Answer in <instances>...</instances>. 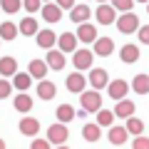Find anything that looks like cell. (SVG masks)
I'll return each mask as SVG.
<instances>
[{
    "label": "cell",
    "mask_w": 149,
    "mask_h": 149,
    "mask_svg": "<svg viewBox=\"0 0 149 149\" xmlns=\"http://www.w3.org/2000/svg\"><path fill=\"white\" fill-rule=\"evenodd\" d=\"M55 92H57L55 82H50V80H40V85H37V97H40L42 102L52 100V97H55Z\"/></svg>",
    "instance_id": "cell-17"
},
{
    "label": "cell",
    "mask_w": 149,
    "mask_h": 149,
    "mask_svg": "<svg viewBox=\"0 0 149 149\" xmlns=\"http://www.w3.org/2000/svg\"><path fill=\"white\" fill-rule=\"evenodd\" d=\"M55 114H57V119H60V122H65V124H67V122H72V119L77 117V109H74L72 104H60Z\"/></svg>",
    "instance_id": "cell-26"
},
{
    "label": "cell",
    "mask_w": 149,
    "mask_h": 149,
    "mask_svg": "<svg viewBox=\"0 0 149 149\" xmlns=\"http://www.w3.org/2000/svg\"><path fill=\"white\" fill-rule=\"evenodd\" d=\"M90 15H92V10L87 5H74L72 10H70V20L77 22V25H80V22H87V20H90Z\"/></svg>",
    "instance_id": "cell-21"
},
{
    "label": "cell",
    "mask_w": 149,
    "mask_h": 149,
    "mask_svg": "<svg viewBox=\"0 0 149 149\" xmlns=\"http://www.w3.org/2000/svg\"><path fill=\"white\" fill-rule=\"evenodd\" d=\"M20 5H22V0H0V8H3V13H8V15L17 13Z\"/></svg>",
    "instance_id": "cell-32"
},
{
    "label": "cell",
    "mask_w": 149,
    "mask_h": 149,
    "mask_svg": "<svg viewBox=\"0 0 149 149\" xmlns=\"http://www.w3.org/2000/svg\"><path fill=\"white\" fill-rule=\"evenodd\" d=\"M10 92H13V85H10L8 80H0V100L10 97Z\"/></svg>",
    "instance_id": "cell-34"
},
{
    "label": "cell",
    "mask_w": 149,
    "mask_h": 149,
    "mask_svg": "<svg viewBox=\"0 0 149 149\" xmlns=\"http://www.w3.org/2000/svg\"><path fill=\"white\" fill-rule=\"evenodd\" d=\"M82 137H85L90 144H95L97 139L102 137V124H97V122H90V124H85V127H82Z\"/></svg>",
    "instance_id": "cell-19"
},
{
    "label": "cell",
    "mask_w": 149,
    "mask_h": 149,
    "mask_svg": "<svg viewBox=\"0 0 149 149\" xmlns=\"http://www.w3.org/2000/svg\"><path fill=\"white\" fill-rule=\"evenodd\" d=\"M0 10H3V8H0Z\"/></svg>",
    "instance_id": "cell-46"
},
{
    "label": "cell",
    "mask_w": 149,
    "mask_h": 149,
    "mask_svg": "<svg viewBox=\"0 0 149 149\" xmlns=\"http://www.w3.org/2000/svg\"><path fill=\"white\" fill-rule=\"evenodd\" d=\"M139 42H142V45H149V25H142V27H139Z\"/></svg>",
    "instance_id": "cell-37"
},
{
    "label": "cell",
    "mask_w": 149,
    "mask_h": 149,
    "mask_svg": "<svg viewBox=\"0 0 149 149\" xmlns=\"http://www.w3.org/2000/svg\"><path fill=\"white\" fill-rule=\"evenodd\" d=\"M45 60H47L50 70H57V72L65 67V65H67V60H65V52H62L60 47H57V50H55V47H50V50H47V57H45Z\"/></svg>",
    "instance_id": "cell-10"
},
{
    "label": "cell",
    "mask_w": 149,
    "mask_h": 149,
    "mask_svg": "<svg viewBox=\"0 0 149 149\" xmlns=\"http://www.w3.org/2000/svg\"><path fill=\"white\" fill-rule=\"evenodd\" d=\"M119 60L127 62V65L137 62V60H139V47H137V45H132V42L122 45V50H119Z\"/></svg>",
    "instance_id": "cell-15"
},
{
    "label": "cell",
    "mask_w": 149,
    "mask_h": 149,
    "mask_svg": "<svg viewBox=\"0 0 149 149\" xmlns=\"http://www.w3.org/2000/svg\"><path fill=\"white\" fill-rule=\"evenodd\" d=\"M32 80H35V77H32L30 72H15V74H13V85H15L20 92H25L27 87L32 85Z\"/></svg>",
    "instance_id": "cell-24"
},
{
    "label": "cell",
    "mask_w": 149,
    "mask_h": 149,
    "mask_svg": "<svg viewBox=\"0 0 149 149\" xmlns=\"http://www.w3.org/2000/svg\"><path fill=\"white\" fill-rule=\"evenodd\" d=\"M57 45L62 52H74L77 50V32H62L57 37Z\"/></svg>",
    "instance_id": "cell-13"
},
{
    "label": "cell",
    "mask_w": 149,
    "mask_h": 149,
    "mask_svg": "<svg viewBox=\"0 0 149 149\" xmlns=\"http://www.w3.org/2000/svg\"><path fill=\"white\" fill-rule=\"evenodd\" d=\"M0 42H3V37H0Z\"/></svg>",
    "instance_id": "cell-44"
},
{
    "label": "cell",
    "mask_w": 149,
    "mask_h": 149,
    "mask_svg": "<svg viewBox=\"0 0 149 149\" xmlns=\"http://www.w3.org/2000/svg\"><path fill=\"white\" fill-rule=\"evenodd\" d=\"M17 32H20V25H15V22H10V20H5L0 25V37H3V40H15Z\"/></svg>",
    "instance_id": "cell-25"
},
{
    "label": "cell",
    "mask_w": 149,
    "mask_h": 149,
    "mask_svg": "<svg viewBox=\"0 0 149 149\" xmlns=\"http://www.w3.org/2000/svg\"><path fill=\"white\" fill-rule=\"evenodd\" d=\"M114 112H109V109H100L97 112V124H102V127H112V122H114Z\"/></svg>",
    "instance_id": "cell-30"
},
{
    "label": "cell",
    "mask_w": 149,
    "mask_h": 149,
    "mask_svg": "<svg viewBox=\"0 0 149 149\" xmlns=\"http://www.w3.org/2000/svg\"><path fill=\"white\" fill-rule=\"evenodd\" d=\"M57 5L62 8V10H72V8H74V0H57Z\"/></svg>",
    "instance_id": "cell-39"
},
{
    "label": "cell",
    "mask_w": 149,
    "mask_h": 149,
    "mask_svg": "<svg viewBox=\"0 0 149 149\" xmlns=\"http://www.w3.org/2000/svg\"><path fill=\"white\" fill-rule=\"evenodd\" d=\"M112 5L117 8L119 13H127V10H132V8H134V0H112Z\"/></svg>",
    "instance_id": "cell-33"
},
{
    "label": "cell",
    "mask_w": 149,
    "mask_h": 149,
    "mask_svg": "<svg viewBox=\"0 0 149 149\" xmlns=\"http://www.w3.org/2000/svg\"><path fill=\"white\" fill-rule=\"evenodd\" d=\"M45 3H50V0H45Z\"/></svg>",
    "instance_id": "cell-45"
},
{
    "label": "cell",
    "mask_w": 149,
    "mask_h": 149,
    "mask_svg": "<svg viewBox=\"0 0 149 149\" xmlns=\"http://www.w3.org/2000/svg\"><path fill=\"white\" fill-rule=\"evenodd\" d=\"M47 70H50V65L45 62V60H32V62H30V67H27V72H30L32 77H35V80H45Z\"/></svg>",
    "instance_id": "cell-20"
},
{
    "label": "cell",
    "mask_w": 149,
    "mask_h": 149,
    "mask_svg": "<svg viewBox=\"0 0 149 149\" xmlns=\"http://www.w3.org/2000/svg\"><path fill=\"white\" fill-rule=\"evenodd\" d=\"M37 30H40V25H37L35 17H25V20H20V35L32 37V35H37Z\"/></svg>",
    "instance_id": "cell-28"
},
{
    "label": "cell",
    "mask_w": 149,
    "mask_h": 149,
    "mask_svg": "<svg viewBox=\"0 0 149 149\" xmlns=\"http://www.w3.org/2000/svg\"><path fill=\"white\" fill-rule=\"evenodd\" d=\"M129 137V129L127 127H109V144L114 147H122Z\"/></svg>",
    "instance_id": "cell-18"
},
{
    "label": "cell",
    "mask_w": 149,
    "mask_h": 149,
    "mask_svg": "<svg viewBox=\"0 0 149 149\" xmlns=\"http://www.w3.org/2000/svg\"><path fill=\"white\" fill-rule=\"evenodd\" d=\"M77 40L80 42H95L97 40V27L92 22H80L77 25Z\"/></svg>",
    "instance_id": "cell-9"
},
{
    "label": "cell",
    "mask_w": 149,
    "mask_h": 149,
    "mask_svg": "<svg viewBox=\"0 0 149 149\" xmlns=\"http://www.w3.org/2000/svg\"><path fill=\"white\" fill-rule=\"evenodd\" d=\"M82 107H85L87 112H100L102 109V97H100V90H95V87H92V90H85L82 92Z\"/></svg>",
    "instance_id": "cell-2"
},
{
    "label": "cell",
    "mask_w": 149,
    "mask_h": 149,
    "mask_svg": "<svg viewBox=\"0 0 149 149\" xmlns=\"http://www.w3.org/2000/svg\"><path fill=\"white\" fill-rule=\"evenodd\" d=\"M87 82H90V80L82 74V70H74V72L67 77V90L70 92H80V95H82L85 87H87Z\"/></svg>",
    "instance_id": "cell-7"
},
{
    "label": "cell",
    "mask_w": 149,
    "mask_h": 149,
    "mask_svg": "<svg viewBox=\"0 0 149 149\" xmlns=\"http://www.w3.org/2000/svg\"><path fill=\"white\" fill-rule=\"evenodd\" d=\"M132 147L134 149H149V139H144L142 134H137V139L132 142Z\"/></svg>",
    "instance_id": "cell-36"
},
{
    "label": "cell",
    "mask_w": 149,
    "mask_h": 149,
    "mask_svg": "<svg viewBox=\"0 0 149 149\" xmlns=\"http://www.w3.org/2000/svg\"><path fill=\"white\" fill-rule=\"evenodd\" d=\"M87 80H90V85L95 87V90H104V87L109 85V80H107V72H104L102 67H92Z\"/></svg>",
    "instance_id": "cell-12"
},
{
    "label": "cell",
    "mask_w": 149,
    "mask_h": 149,
    "mask_svg": "<svg viewBox=\"0 0 149 149\" xmlns=\"http://www.w3.org/2000/svg\"><path fill=\"white\" fill-rule=\"evenodd\" d=\"M35 42L40 45V47L50 50V47H55V42H57V35H55L52 30H37V35H35Z\"/></svg>",
    "instance_id": "cell-14"
},
{
    "label": "cell",
    "mask_w": 149,
    "mask_h": 149,
    "mask_svg": "<svg viewBox=\"0 0 149 149\" xmlns=\"http://www.w3.org/2000/svg\"><path fill=\"white\" fill-rule=\"evenodd\" d=\"M129 92V85L124 80H112L109 85H107V95H109V100H124Z\"/></svg>",
    "instance_id": "cell-8"
},
{
    "label": "cell",
    "mask_w": 149,
    "mask_h": 149,
    "mask_svg": "<svg viewBox=\"0 0 149 149\" xmlns=\"http://www.w3.org/2000/svg\"><path fill=\"white\" fill-rule=\"evenodd\" d=\"M114 114L119 119H127L134 114V102L132 100H117V107H114Z\"/></svg>",
    "instance_id": "cell-22"
},
{
    "label": "cell",
    "mask_w": 149,
    "mask_h": 149,
    "mask_svg": "<svg viewBox=\"0 0 149 149\" xmlns=\"http://www.w3.org/2000/svg\"><path fill=\"white\" fill-rule=\"evenodd\" d=\"M22 8L27 13H37L40 10V0H22Z\"/></svg>",
    "instance_id": "cell-35"
},
{
    "label": "cell",
    "mask_w": 149,
    "mask_h": 149,
    "mask_svg": "<svg viewBox=\"0 0 149 149\" xmlns=\"http://www.w3.org/2000/svg\"><path fill=\"white\" fill-rule=\"evenodd\" d=\"M134 3H149V0H134Z\"/></svg>",
    "instance_id": "cell-41"
},
{
    "label": "cell",
    "mask_w": 149,
    "mask_h": 149,
    "mask_svg": "<svg viewBox=\"0 0 149 149\" xmlns=\"http://www.w3.org/2000/svg\"><path fill=\"white\" fill-rule=\"evenodd\" d=\"M17 72V60L15 57H3L0 60V77H13Z\"/></svg>",
    "instance_id": "cell-23"
},
{
    "label": "cell",
    "mask_w": 149,
    "mask_h": 149,
    "mask_svg": "<svg viewBox=\"0 0 149 149\" xmlns=\"http://www.w3.org/2000/svg\"><path fill=\"white\" fill-rule=\"evenodd\" d=\"M147 13H149V3H147Z\"/></svg>",
    "instance_id": "cell-43"
},
{
    "label": "cell",
    "mask_w": 149,
    "mask_h": 149,
    "mask_svg": "<svg viewBox=\"0 0 149 149\" xmlns=\"http://www.w3.org/2000/svg\"><path fill=\"white\" fill-rule=\"evenodd\" d=\"M132 90L137 92V95H147V92H149V74H134Z\"/></svg>",
    "instance_id": "cell-27"
},
{
    "label": "cell",
    "mask_w": 149,
    "mask_h": 149,
    "mask_svg": "<svg viewBox=\"0 0 149 149\" xmlns=\"http://www.w3.org/2000/svg\"><path fill=\"white\" fill-rule=\"evenodd\" d=\"M117 30L122 32V35H132V32H137V30H139V17L134 15L132 10L122 13L119 20H117Z\"/></svg>",
    "instance_id": "cell-1"
},
{
    "label": "cell",
    "mask_w": 149,
    "mask_h": 149,
    "mask_svg": "<svg viewBox=\"0 0 149 149\" xmlns=\"http://www.w3.org/2000/svg\"><path fill=\"white\" fill-rule=\"evenodd\" d=\"M97 3H107V0H97Z\"/></svg>",
    "instance_id": "cell-42"
},
{
    "label": "cell",
    "mask_w": 149,
    "mask_h": 149,
    "mask_svg": "<svg viewBox=\"0 0 149 149\" xmlns=\"http://www.w3.org/2000/svg\"><path fill=\"white\" fill-rule=\"evenodd\" d=\"M92 57H95V50H74L72 52L74 70H92Z\"/></svg>",
    "instance_id": "cell-5"
},
{
    "label": "cell",
    "mask_w": 149,
    "mask_h": 149,
    "mask_svg": "<svg viewBox=\"0 0 149 149\" xmlns=\"http://www.w3.org/2000/svg\"><path fill=\"white\" fill-rule=\"evenodd\" d=\"M0 149H5V142H3V139H0Z\"/></svg>",
    "instance_id": "cell-40"
},
{
    "label": "cell",
    "mask_w": 149,
    "mask_h": 149,
    "mask_svg": "<svg viewBox=\"0 0 149 149\" xmlns=\"http://www.w3.org/2000/svg\"><path fill=\"white\" fill-rule=\"evenodd\" d=\"M47 147H52L50 139H35V142H32V149H47Z\"/></svg>",
    "instance_id": "cell-38"
},
{
    "label": "cell",
    "mask_w": 149,
    "mask_h": 149,
    "mask_svg": "<svg viewBox=\"0 0 149 149\" xmlns=\"http://www.w3.org/2000/svg\"><path fill=\"white\" fill-rule=\"evenodd\" d=\"M97 20H100V25H112V22H117V8L114 5H107V3H100L95 10Z\"/></svg>",
    "instance_id": "cell-4"
},
{
    "label": "cell",
    "mask_w": 149,
    "mask_h": 149,
    "mask_svg": "<svg viewBox=\"0 0 149 149\" xmlns=\"http://www.w3.org/2000/svg\"><path fill=\"white\" fill-rule=\"evenodd\" d=\"M37 132H40V119H35V117L20 119V134H25V137H35Z\"/></svg>",
    "instance_id": "cell-16"
},
{
    "label": "cell",
    "mask_w": 149,
    "mask_h": 149,
    "mask_svg": "<svg viewBox=\"0 0 149 149\" xmlns=\"http://www.w3.org/2000/svg\"><path fill=\"white\" fill-rule=\"evenodd\" d=\"M32 104H35V102H32L30 97L25 95V92H22V95H17V97H15V109H17V112H22V114H27V112L32 109Z\"/></svg>",
    "instance_id": "cell-29"
},
{
    "label": "cell",
    "mask_w": 149,
    "mask_h": 149,
    "mask_svg": "<svg viewBox=\"0 0 149 149\" xmlns=\"http://www.w3.org/2000/svg\"><path fill=\"white\" fill-rule=\"evenodd\" d=\"M92 45H95V47H92L95 55H100V57H107V55L114 52V40H112V37H97Z\"/></svg>",
    "instance_id": "cell-11"
},
{
    "label": "cell",
    "mask_w": 149,
    "mask_h": 149,
    "mask_svg": "<svg viewBox=\"0 0 149 149\" xmlns=\"http://www.w3.org/2000/svg\"><path fill=\"white\" fill-rule=\"evenodd\" d=\"M127 129H129V134H134V137H137V134L144 132V122H142V119H137V117L132 114V117H127Z\"/></svg>",
    "instance_id": "cell-31"
},
{
    "label": "cell",
    "mask_w": 149,
    "mask_h": 149,
    "mask_svg": "<svg viewBox=\"0 0 149 149\" xmlns=\"http://www.w3.org/2000/svg\"><path fill=\"white\" fill-rule=\"evenodd\" d=\"M47 139L55 147H62L70 139V132H67V127H65V122H57V124H52V127H47Z\"/></svg>",
    "instance_id": "cell-3"
},
{
    "label": "cell",
    "mask_w": 149,
    "mask_h": 149,
    "mask_svg": "<svg viewBox=\"0 0 149 149\" xmlns=\"http://www.w3.org/2000/svg\"><path fill=\"white\" fill-rule=\"evenodd\" d=\"M40 15H42L45 22H60L62 20V8H60L57 3H45V5L40 8Z\"/></svg>",
    "instance_id": "cell-6"
}]
</instances>
